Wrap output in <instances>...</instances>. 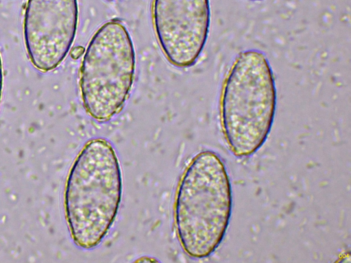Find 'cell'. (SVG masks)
<instances>
[{"mask_svg":"<svg viewBox=\"0 0 351 263\" xmlns=\"http://www.w3.org/2000/svg\"><path fill=\"white\" fill-rule=\"evenodd\" d=\"M122 193L114 148L103 138L89 140L69 170L64 192L65 218L76 246L90 250L103 241L115 221Z\"/></svg>","mask_w":351,"mask_h":263,"instance_id":"6da1fadb","label":"cell"},{"mask_svg":"<svg viewBox=\"0 0 351 263\" xmlns=\"http://www.w3.org/2000/svg\"><path fill=\"white\" fill-rule=\"evenodd\" d=\"M232 205L226 167L215 152L204 150L189 162L175 196L176 235L184 253L195 259L213 254L228 229Z\"/></svg>","mask_w":351,"mask_h":263,"instance_id":"7a4b0ae2","label":"cell"},{"mask_svg":"<svg viewBox=\"0 0 351 263\" xmlns=\"http://www.w3.org/2000/svg\"><path fill=\"white\" fill-rule=\"evenodd\" d=\"M277 103L274 73L259 50L241 52L226 78L220 101L226 142L237 157L254 154L273 125Z\"/></svg>","mask_w":351,"mask_h":263,"instance_id":"3957f363","label":"cell"},{"mask_svg":"<svg viewBox=\"0 0 351 263\" xmlns=\"http://www.w3.org/2000/svg\"><path fill=\"white\" fill-rule=\"evenodd\" d=\"M136 65L132 38L123 23L112 19L92 36L80 69L84 108L99 122L119 114L131 91Z\"/></svg>","mask_w":351,"mask_h":263,"instance_id":"277c9868","label":"cell"},{"mask_svg":"<svg viewBox=\"0 0 351 263\" xmlns=\"http://www.w3.org/2000/svg\"><path fill=\"white\" fill-rule=\"evenodd\" d=\"M78 20L77 0H27L23 38L36 68L49 72L62 62L73 43Z\"/></svg>","mask_w":351,"mask_h":263,"instance_id":"5b68a950","label":"cell"},{"mask_svg":"<svg viewBox=\"0 0 351 263\" xmlns=\"http://www.w3.org/2000/svg\"><path fill=\"white\" fill-rule=\"evenodd\" d=\"M154 32L167 61L178 68L193 66L209 33V0H154Z\"/></svg>","mask_w":351,"mask_h":263,"instance_id":"8992f818","label":"cell"},{"mask_svg":"<svg viewBox=\"0 0 351 263\" xmlns=\"http://www.w3.org/2000/svg\"><path fill=\"white\" fill-rule=\"evenodd\" d=\"M85 52V49L82 46H76L73 47L71 51V56L73 60H77L82 56Z\"/></svg>","mask_w":351,"mask_h":263,"instance_id":"52a82bcc","label":"cell"},{"mask_svg":"<svg viewBox=\"0 0 351 263\" xmlns=\"http://www.w3.org/2000/svg\"><path fill=\"white\" fill-rule=\"evenodd\" d=\"M3 65H2V60L0 53V103L2 95L3 90Z\"/></svg>","mask_w":351,"mask_h":263,"instance_id":"ba28073f","label":"cell"}]
</instances>
